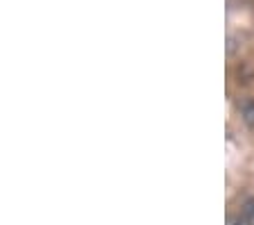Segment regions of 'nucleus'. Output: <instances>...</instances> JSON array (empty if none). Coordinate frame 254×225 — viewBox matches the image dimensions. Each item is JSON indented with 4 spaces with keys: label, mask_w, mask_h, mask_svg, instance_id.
Listing matches in <instances>:
<instances>
[{
    "label": "nucleus",
    "mask_w": 254,
    "mask_h": 225,
    "mask_svg": "<svg viewBox=\"0 0 254 225\" xmlns=\"http://www.w3.org/2000/svg\"><path fill=\"white\" fill-rule=\"evenodd\" d=\"M238 112H241V118H243L245 123L250 128H254V100L252 98H243V100L238 102Z\"/></svg>",
    "instance_id": "obj_1"
},
{
    "label": "nucleus",
    "mask_w": 254,
    "mask_h": 225,
    "mask_svg": "<svg viewBox=\"0 0 254 225\" xmlns=\"http://www.w3.org/2000/svg\"><path fill=\"white\" fill-rule=\"evenodd\" d=\"M243 216L248 219V223H250V225H254V200L245 203V212H243Z\"/></svg>",
    "instance_id": "obj_2"
},
{
    "label": "nucleus",
    "mask_w": 254,
    "mask_h": 225,
    "mask_svg": "<svg viewBox=\"0 0 254 225\" xmlns=\"http://www.w3.org/2000/svg\"><path fill=\"white\" fill-rule=\"evenodd\" d=\"M229 225H250V223H248L245 216H234V219L229 221Z\"/></svg>",
    "instance_id": "obj_3"
}]
</instances>
